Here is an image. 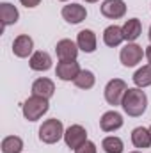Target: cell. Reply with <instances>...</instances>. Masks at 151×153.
Segmentation results:
<instances>
[{
  "label": "cell",
  "instance_id": "f546056e",
  "mask_svg": "<svg viewBox=\"0 0 151 153\" xmlns=\"http://www.w3.org/2000/svg\"><path fill=\"white\" fill-rule=\"evenodd\" d=\"M61 2H68V0H61Z\"/></svg>",
  "mask_w": 151,
  "mask_h": 153
},
{
  "label": "cell",
  "instance_id": "ba28073f",
  "mask_svg": "<svg viewBox=\"0 0 151 153\" xmlns=\"http://www.w3.org/2000/svg\"><path fill=\"white\" fill-rule=\"evenodd\" d=\"M101 14L110 20H119L126 14V4L123 0H105L101 4Z\"/></svg>",
  "mask_w": 151,
  "mask_h": 153
},
{
  "label": "cell",
  "instance_id": "f1b7e54d",
  "mask_svg": "<svg viewBox=\"0 0 151 153\" xmlns=\"http://www.w3.org/2000/svg\"><path fill=\"white\" fill-rule=\"evenodd\" d=\"M130 153H142V152H130Z\"/></svg>",
  "mask_w": 151,
  "mask_h": 153
},
{
  "label": "cell",
  "instance_id": "e0dca14e",
  "mask_svg": "<svg viewBox=\"0 0 151 153\" xmlns=\"http://www.w3.org/2000/svg\"><path fill=\"white\" fill-rule=\"evenodd\" d=\"M123 29V36L128 43H133L135 39L141 36L142 32V25H141V20L139 18H130L124 22V25L121 27Z\"/></svg>",
  "mask_w": 151,
  "mask_h": 153
},
{
  "label": "cell",
  "instance_id": "9c48e42d",
  "mask_svg": "<svg viewBox=\"0 0 151 153\" xmlns=\"http://www.w3.org/2000/svg\"><path fill=\"white\" fill-rule=\"evenodd\" d=\"M62 18L71 23V25H76V23H82L85 18H87V11L84 5L80 4H68L62 7Z\"/></svg>",
  "mask_w": 151,
  "mask_h": 153
},
{
  "label": "cell",
  "instance_id": "2e32d148",
  "mask_svg": "<svg viewBox=\"0 0 151 153\" xmlns=\"http://www.w3.org/2000/svg\"><path fill=\"white\" fill-rule=\"evenodd\" d=\"M29 64L34 71H48L52 68V57L46 52H34L29 59Z\"/></svg>",
  "mask_w": 151,
  "mask_h": 153
},
{
  "label": "cell",
  "instance_id": "603a6c76",
  "mask_svg": "<svg viewBox=\"0 0 151 153\" xmlns=\"http://www.w3.org/2000/svg\"><path fill=\"white\" fill-rule=\"evenodd\" d=\"M101 148L105 150V153H123L124 146H123V141L115 135H110V137H105L101 141Z\"/></svg>",
  "mask_w": 151,
  "mask_h": 153
},
{
  "label": "cell",
  "instance_id": "44dd1931",
  "mask_svg": "<svg viewBox=\"0 0 151 153\" xmlns=\"http://www.w3.org/2000/svg\"><path fill=\"white\" fill-rule=\"evenodd\" d=\"M133 82H135V85L137 87H148L151 85V66H142V68H139L137 71H135V75H133Z\"/></svg>",
  "mask_w": 151,
  "mask_h": 153
},
{
  "label": "cell",
  "instance_id": "7a4b0ae2",
  "mask_svg": "<svg viewBox=\"0 0 151 153\" xmlns=\"http://www.w3.org/2000/svg\"><path fill=\"white\" fill-rule=\"evenodd\" d=\"M48 109H50L48 100L46 98H41V96H34V94L30 98H27L23 102V105H21L23 116L29 121H38V119H41L43 116L48 112Z\"/></svg>",
  "mask_w": 151,
  "mask_h": 153
},
{
  "label": "cell",
  "instance_id": "277c9868",
  "mask_svg": "<svg viewBox=\"0 0 151 153\" xmlns=\"http://www.w3.org/2000/svg\"><path fill=\"white\" fill-rule=\"evenodd\" d=\"M128 91V85L124 80L121 78H112L107 85H105V100L109 105H121L124 93Z\"/></svg>",
  "mask_w": 151,
  "mask_h": 153
},
{
  "label": "cell",
  "instance_id": "484cf974",
  "mask_svg": "<svg viewBox=\"0 0 151 153\" xmlns=\"http://www.w3.org/2000/svg\"><path fill=\"white\" fill-rule=\"evenodd\" d=\"M146 59H148V62H150V66H151V45L146 48Z\"/></svg>",
  "mask_w": 151,
  "mask_h": 153
},
{
  "label": "cell",
  "instance_id": "cb8c5ba5",
  "mask_svg": "<svg viewBox=\"0 0 151 153\" xmlns=\"http://www.w3.org/2000/svg\"><path fill=\"white\" fill-rule=\"evenodd\" d=\"M75 153H98V152H96V144L91 143V141H87V143H84L78 150H75Z\"/></svg>",
  "mask_w": 151,
  "mask_h": 153
},
{
  "label": "cell",
  "instance_id": "ac0fdd59",
  "mask_svg": "<svg viewBox=\"0 0 151 153\" xmlns=\"http://www.w3.org/2000/svg\"><path fill=\"white\" fill-rule=\"evenodd\" d=\"M123 29L121 27H117V25H110V27H107L105 30H103V43L107 45V46H110V48H115V46H119L121 43H123Z\"/></svg>",
  "mask_w": 151,
  "mask_h": 153
},
{
  "label": "cell",
  "instance_id": "4fadbf2b",
  "mask_svg": "<svg viewBox=\"0 0 151 153\" xmlns=\"http://www.w3.org/2000/svg\"><path fill=\"white\" fill-rule=\"evenodd\" d=\"M76 45L82 52L85 53H93L96 50V34L91 30V29H84L78 32L76 36Z\"/></svg>",
  "mask_w": 151,
  "mask_h": 153
},
{
  "label": "cell",
  "instance_id": "9a60e30c",
  "mask_svg": "<svg viewBox=\"0 0 151 153\" xmlns=\"http://www.w3.org/2000/svg\"><path fill=\"white\" fill-rule=\"evenodd\" d=\"M18 18H20V13H18V9H16L13 4H9V2H2V4H0L2 30H4V27H7V25H14V23L18 22Z\"/></svg>",
  "mask_w": 151,
  "mask_h": 153
},
{
  "label": "cell",
  "instance_id": "4dcf8cb0",
  "mask_svg": "<svg viewBox=\"0 0 151 153\" xmlns=\"http://www.w3.org/2000/svg\"><path fill=\"white\" fill-rule=\"evenodd\" d=\"M150 134H151V126H150Z\"/></svg>",
  "mask_w": 151,
  "mask_h": 153
},
{
  "label": "cell",
  "instance_id": "d4e9b609",
  "mask_svg": "<svg viewBox=\"0 0 151 153\" xmlns=\"http://www.w3.org/2000/svg\"><path fill=\"white\" fill-rule=\"evenodd\" d=\"M21 2V5H25V7H36L41 4V0H20Z\"/></svg>",
  "mask_w": 151,
  "mask_h": 153
},
{
  "label": "cell",
  "instance_id": "4316f807",
  "mask_svg": "<svg viewBox=\"0 0 151 153\" xmlns=\"http://www.w3.org/2000/svg\"><path fill=\"white\" fill-rule=\"evenodd\" d=\"M85 2H89V4H94V2H98V0H85Z\"/></svg>",
  "mask_w": 151,
  "mask_h": 153
},
{
  "label": "cell",
  "instance_id": "d6986e66",
  "mask_svg": "<svg viewBox=\"0 0 151 153\" xmlns=\"http://www.w3.org/2000/svg\"><path fill=\"white\" fill-rule=\"evenodd\" d=\"M132 143L135 148H150L151 146V134H150V128H144V126H137L133 128L132 132Z\"/></svg>",
  "mask_w": 151,
  "mask_h": 153
},
{
  "label": "cell",
  "instance_id": "52a82bcc",
  "mask_svg": "<svg viewBox=\"0 0 151 153\" xmlns=\"http://www.w3.org/2000/svg\"><path fill=\"white\" fill-rule=\"evenodd\" d=\"M78 45L73 43L71 39H61L55 46V53L59 57V61H76L78 55Z\"/></svg>",
  "mask_w": 151,
  "mask_h": 153
},
{
  "label": "cell",
  "instance_id": "7c38bea8",
  "mask_svg": "<svg viewBox=\"0 0 151 153\" xmlns=\"http://www.w3.org/2000/svg\"><path fill=\"white\" fill-rule=\"evenodd\" d=\"M123 123H124L123 116L119 114V112H115V111H109V112H105V114L101 116V119H100V126H101L103 132H114V130H119V128L123 126Z\"/></svg>",
  "mask_w": 151,
  "mask_h": 153
},
{
  "label": "cell",
  "instance_id": "8992f818",
  "mask_svg": "<svg viewBox=\"0 0 151 153\" xmlns=\"http://www.w3.org/2000/svg\"><path fill=\"white\" fill-rule=\"evenodd\" d=\"M64 141L68 148L78 150L84 143H87V132L82 125H71L68 130H64Z\"/></svg>",
  "mask_w": 151,
  "mask_h": 153
},
{
  "label": "cell",
  "instance_id": "7402d4cb",
  "mask_svg": "<svg viewBox=\"0 0 151 153\" xmlns=\"http://www.w3.org/2000/svg\"><path fill=\"white\" fill-rule=\"evenodd\" d=\"M73 82H75L76 87H80V89H91L94 85V82H96V76L89 70H82Z\"/></svg>",
  "mask_w": 151,
  "mask_h": 153
},
{
  "label": "cell",
  "instance_id": "5bb4252c",
  "mask_svg": "<svg viewBox=\"0 0 151 153\" xmlns=\"http://www.w3.org/2000/svg\"><path fill=\"white\" fill-rule=\"evenodd\" d=\"M55 93V84L50 80V78H38L34 84H32V94L34 96H41V98H46L50 100Z\"/></svg>",
  "mask_w": 151,
  "mask_h": 153
},
{
  "label": "cell",
  "instance_id": "3957f363",
  "mask_svg": "<svg viewBox=\"0 0 151 153\" xmlns=\"http://www.w3.org/2000/svg\"><path fill=\"white\" fill-rule=\"evenodd\" d=\"M61 137H64V126L59 119H46L39 126V139L46 144L57 143Z\"/></svg>",
  "mask_w": 151,
  "mask_h": 153
},
{
  "label": "cell",
  "instance_id": "8fae6325",
  "mask_svg": "<svg viewBox=\"0 0 151 153\" xmlns=\"http://www.w3.org/2000/svg\"><path fill=\"white\" fill-rule=\"evenodd\" d=\"M32 52H34V41H32L30 36L21 34V36H18V38L14 39V43H13V53L16 57L25 59V57L32 55Z\"/></svg>",
  "mask_w": 151,
  "mask_h": 153
},
{
  "label": "cell",
  "instance_id": "6da1fadb",
  "mask_svg": "<svg viewBox=\"0 0 151 153\" xmlns=\"http://www.w3.org/2000/svg\"><path fill=\"white\" fill-rule=\"evenodd\" d=\"M123 111L132 117H139L146 112L148 109V96L141 87H128L124 93V98L121 102Z\"/></svg>",
  "mask_w": 151,
  "mask_h": 153
},
{
  "label": "cell",
  "instance_id": "ffe728a7",
  "mask_svg": "<svg viewBox=\"0 0 151 153\" xmlns=\"http://www.w3.org/2000/svg\"><path fill=\"white\" fill-rule=\"evenodd\" d=\"M23 141L18 135H7L2 141V153H21Z\"/></svg>",
  "mask_w": 151,
  "mask_h": 153
},
{
  "label": "cell",
  "instance_id": "5b68a950",
  "mask_svg": "<svg viewBox=\"0 0 151 153\" xmlns=\"http://www.w3.org/2000/svg\"><path fill=\"white\" fill-rule=\"evenodd\" d=\"M142 55H146V52L142 50V46H139L137 43H128L124 48H121L119 59H121L123 66L132 68V66H137L142 61Z\"/></svg>",
  "mask_w": 151,
  "mask_h": 153
},
{
  "label": "cell",
  "instance_id": "83f0119b",
  "mask_svg": "<svg viewBox=\"0 0 151 153\" xmlns=\"http://www.w3.org/2000/svg\"><path fill=\"white\" fill-rule=\"evenodd\" d=\"M148 36H150V41H151V27H150V34H148Z\"/></svg>",
  "mask_w": 151,
  "mask_h": 153
},
{
  "label": "cell",
  "instance_id": "30bf717a",
  "mask_svg": "<svg viewBox=\"0 0 151 153\" xmlns=\"http://www.w3.org/2000/svg\"><path fill=\"white\" fill-rule=\"evenodd\" d=\"M80 71L82 70H80V64L76 61H61L57 64L55 75L59 76L61 80H64V82H70V80H75Z\"/></svg>",
  "mask_w": 151,
  "mask_h": 153
}]
</instances>
